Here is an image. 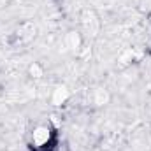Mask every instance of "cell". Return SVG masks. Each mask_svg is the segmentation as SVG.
Here are the masks:
<instances>
[{"instance_id": "cell-4", "label": "cell", "mask_w": 151, "mask_h": 151, "mask_svg": "<svg viewBox=\"0 0 151 151\" xmlns=\"http://www.w3.org/2000/svg\"><path fill=\"white\" fill-rule=\"evenodd\" d=\"M99 95H100V97H102V95H106V88H99ZM97 104H99V106H102V104H104V102H102V99H99V100H97Z\"/></svg>"}, {"instance_id": "cell-2", "label": "cell", "mask_w": 151, "mask_h": 151, "mask_svg": "<svg viewBox=\"0 0 151 151\" xmlns=\"http://www.w3.org/2000/svg\"><path fill=\"white\" fill-rule=\"evenodd\" d=\"M67 99H69L67 88H56V90H55V93H53V104H55V106H60V104L65 102Z\"/></svg>"}, {"instance_id": "cell-1", "label": "cell", "mask_w": 151, "mask_h": 151, "mask_svg": "<svg viewBox=\"0 0 151 151\" xmlns=\"http://www.w3.org/2000/svg\"><path fill=\"white\" fill-rule=\"evenodd\" d=\"M58 142V132L49 121L34 125L28 134V146L32 151H55Z\"/></svg>"}, {"instance_id": "cell-3", "label": "cell", "mask_w": 151, "mask_h": 151, "mask_svg": "<svg viewBox=\"0 0 151 151\" xmlns=\"http://www.w3.org/2000/svg\"><path fill=\"white\" fill-rule=\"evenodd\" d=\"M30 74H32V77H35V79H39V77L42 76V69L39 67L37 63H34V65H30Z\"/></svg>"}]
</instances>
